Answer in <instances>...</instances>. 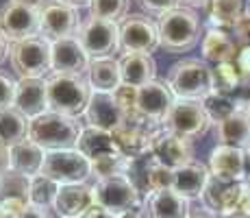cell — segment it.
<instances>
[{"label": "cell", "instance_id": "cell-1", "mask_svg": "<svg viewBox=\"0 0 250 218\" xmlns=\"http://www.w3.org/2000/svg\"><path fill=\"white\" fill-rule=\"evenodd\" d=\"M159 31V48L170 55H183L198 46L203 35V22L194 9L174 7L157 18Z\"/></svg>", "mask_w": 250, "mask_h": 218}, {"label": "cell", "instance_id": "cell-48", "mask_svg": "<svg viewBox=\"0 0 250 218\" xmlns=\"http://www.w3.org/2000/svg\"><path fill=\"white\" fill-rule=\"evenodd\" d=\"M59 2H63V4H68V7L72 9H89V4H91V0H59Z\"/></svg>", "mask_w": 250, "mask_h": 218}, {"label": "cell", "instance_id": "cell-21", "mask_svg": "<svg viewBox=\"0 0 250 218\" xmlns=\"http://www.w3.org/2000/svg\"><path fill=\"white\" fill-rule=\"evenodd\" d=\"M94 203H96L94 188L87 186V183L59 186L52 212H55L59 218H81Z\"/></svg>", "mask_w": 250, "mask_h": 218}, {"label": "cell", "instance_id": "cell-11", "mask_svg": "<svg viewBox=\"0 0 250 218\" xmlns=\"http://www.w3.org/2000/svg\"><path fill=\"white\" fill-rule=\"evenodd\" d=\"M0 31L9 44L40 35V9L20 0H7L0 9Z\"/></svg>", "mask_w": 250, "mask_h": 218}, {"label": "cell", "instance_id": "cell-42", "mask_svg": "<svg viewBox=\"0 0 250 218\" xmlns=\"http://www.w3.org/2000/svg\"><path fill=\"white\" fill-rule=\"evenodd\" d=\"M81 218H120V216H115V214H111L109 210H104L103 205H98V203H94V205L89 207L87 212H85Z\"/></svg>", "mask_w": 250, "mask_h": 218}, {"label": "cell", "instance_id": "cell-45", "mask_svg": "<svg viewBox=\"0 0 250 218\" xmlns=\"http://www.w3.org/2000/svg\"><path fill=\"white\" fill-rule=\"evenodd\" d=\"M181 7H187V9H207L209 7V0H179Z\"/></svg>", "mask_w": 250, "mask_h": 218}, {"label": "cell", "instance_id": "cell-38", "mask_svg": "<svg viewBox=\"0 0 250 218\" xmlns=\"http://www.w3.org/2000/svg\"><path fill=\"white\" fill-rule=\"evenodd\" d=\"M233 40L235 44H242V46L250 44V9H244V13L233 24Z\"/></svg>", "mask_w": 250, "mask_h": 218}, {"label": "cell", "instance_id": "cell-22", "mask_svg": "<svg viewBox=\"0 0 250 218\" xmlns=\"http://www.w3.org/2000/svg\"><path fill=\"white\" fill-rule=\"evenodd\" d=\"M246 103L239 100V107L235 109L229 118H224L222 122L215 124V138H218V144L244 148V151L250 146V116H248Z\"/></svg>", "mask_w": 250, "mask_h": 218}, {"label": "cell", "instance_id": "cell-19", "mask_svg": "<svg viewBox=\"0 0 250 218\" xmlns=\"http://www.w3.org/2000/svg\"><path fill=\"white\" fill-rule=\"evenodd\" d=\"M209 172L220 181L244 183L246 181V151L218 144L209 155Z\"/></svg>", "mask_w": 250, "mask_h": 218}, {"label": "cell", "instance_id": "cell-8", "mask_svg": "<svg viewBox=\"0 0 250 218\" xmlns=\"http://www.w3.org/2000/svg\"><path fill=\"white\" fill-rule=\"evenodd\" d=\"M205 205L220 218L227 216H250V186L229 183L211 177L203 196Z\"/></svg>", "mask_w": 250, "mask_h": 218}, {"label": "cell", "instance_id": "cell-10", "mask_svg": "<svg viewBox=\"0 0 250 218\" xmlns=\"http://www.w3.org/2000/svg\"><path fill=\"white\" fill-rule=\"evenodd\" d=\"M211 118L207 116L203 100H181L176 98L170 114L166 116L161 127L172 133H179L187 140L203 138L211 127Z\"/></svg>", "mask_w": 250, "mask_h": 218}, {"label": "cell", "instance_id": "cell-41", "mask_svg": "<svg viewBox=\"0 0 250 218\" xmlns=\"http://www.w3.org/2000/svg\"><path fill=\"white\" fill-rule=\"evenodd\" d=\"M235 66H237L239 74H242L244 81H250V44L242 46L237 50V57H235Z\"/></svg>", "mask_w": 250, "mask_h": 218}, {"label": "cell", "instance_id": "cell-20", "mask_svg": "<svg viewBox=\"0 0 250 218\" xmlns=\"http://www.w3.org/2000/svg\"><path fill=\"white\" fill-rule=\"evenodd\" d=\"M139 212L144 218H187L191 205L185 196L170 188V190L150 192L148 196H144Z\"/></svg>", "mask_w": 250, "mask_h": 218}, {"label": "cell", "instance_id": "cell-25", "mask_svg": "<svg viewBox=\"0 0 250 218\" xmlns=\"http://www.w3.org/2000/svg\"><path fill=\"white\" fill-rule=\"evenodd\" d=\"M120 74H122V85L128 87H142L157 79V64L152 55H139V52H124L118 59Z\"/></svg>", "mask_w": 250, "mask_h": 218}, {"label": "cell", "instance_id": "cell-49", "mask_svg": "<svg viewBox=\"0 0 250 218\" xmlns=\"http://www.w3.org/2000/svg\"><path fill=\"white\" fill-rule=\"evenodd\" d=\"M246 183L250 186V146L246 148Z\"/></svg>", "mask_w": 250, "mask_h": 218}, {"label": "cell", "instance_id": "cell-7", "mask_svg": "<svg viewBox=\"0 0 250 218\" xmlns=\"http://www.w3.org/2000/svg\"><path fill=\"white\" fill-rule=\"evenodd\" d=\"M94 198L98 205L109 210L115 216L128 214V212L142 210V194L135 188V183L126 177V174H118V177L107 179H96L94 186Z\"/></svg>", "mask_w": 250, "mask_h": 218}, {"label": "cell", "instance_id": "cell-14", "mask_svg": "<svg viewBox=\"0 0 250 218\" xmlns=\"http://www.w3.org/2000/svg\"><path fill=\"white\" fill-rule=\"evenodd\" d=\"M81 26V18L76 9L59 0H44L40 7V35L57 42L63 37H74Z\"/></svg>", "mask_w": 250, "mask_h": 218}, {"label": "cell", "instance_id": "cell-28", "mask_svg": "<svg viewBox=\"0 0 250 218\" xmlns=\"http://www.w3.org/2000/svg\"><path fill=\"white\" fill-rule=\"evenodd\" d=\"M9 159H11L13 172H20L24 177L33 179V177H37V174H42L46 151L26 138V140H22L20 144L9 148Z\"/></svg>", "mask_w": 250, "mask_h": 218}, {"label": "cell", "instance_id": "cell-17", "mask_svg": "<svg viewBox=\"0 0 250 218\" xmlns=\"http://www.w3.org/2000/svg\"><path fill=\"white\" fill-rule=\"evenodd\" d=\"M150 155L163 166L176 170V168L194 162V144H191V140L183 138L179 133H172V131H166L161 127L157 131L155 140H152Z\"/></svg>", "mask_w": 250, "mask_h": 218}, {"label": "cell", "instance_id": "cell-47", "mask_svg": "<svg viewBox=\"0 0 250 218\" xmlns=\"http://www.w3.org/2000/svg\"><path fill=\"white\" fill-rule=\"evenodd\" d=\"M9 48H11V44H9V40L2 35V31H0V64L9 57Z\"/></svg>", "mask_w": 250, "mask_h": 218}, {"label": "cell", "instance_id": "cell-27", "mask_svg": "<svg viewBox=\"0 0 250 218\" xmlns=\"http://www.w3.org/2000/svg\"><path fill=\"white\" fill-rule=\"evenodd\" d=\"M79 148L91 164L98 162V159H107V157H115V155H122V151L118 148L113 140V133L103 129H94V127H83L79 140Z\"/></svg>", "mask_w": 250, "mask_h": 218}, {"label": "cell", "instance_id": "cell-31", "mask_svg": "<svg viewBox=\"0 0 250 218\" xmlns=\"http://www.w3.org/2000/svg\"><path fill=\"white\" fill-rule=\"evenodd\" d=\"M209 22L213 28H233L244 13V0H209Z\"/></svg>", "mask_w": 250, "mask_h": 218}, {"label": "cell", "instance_id": "cell-30", "mask_svg": "<svg viewBox=\"0 0 250 218\" xmlns=\"http://www.w3.org/2000/svg\"><path fill=\"white\" fill-rule=\"evenodd\" d=\"M28 122L31 120L20 114L16 107L0 109V144L7 148L20 144L28 138Z\"/></svg>", "mask_w": 250, "mask_h": 218}, {"label": "cell", "instance_id": "cell-15", "mask_svg": "<svg viewBox=\"0 0 250 218\" xmlns=\"http://www.w3.org/2000/svg\"><path fill=\"white\" fill-rule=\"evenodd\" d=\"M174 100L176 96L172 94L167 81L155 79L135 90V111L152 124H163Z\"/></svg>", "mask_w": 250, "mask_h": 218}, {"label": "cell", "instance_id": "cell-51", "mask_svg": "<svg viewBox=\"0 0 250 218\" xmlns=\"http://www.w3.org/2000/svg\"><path fill=\"white\" fill-rule=\"evenodd\" d=\"M120 218H144V216H142V212L137 210V212H128V214H122Z\"/></svg>", "mask_w": 250, "mask_h": 218}, {"label": "cell", "instance_id": "cell-24", "mask_svg": "<svg viewBox=\"0 0 250 218\" xmlns=\"http://www.w3.org/2000/svg\"><path fill=\"white\" fill-rule=\"evenodd\" d=\"M209 179H211L209 166H205V164L194 159V162L185 164V166L174 170V186H172V190H176L187 201L203 198L207 186H209Z\"/></svg>", "mask_w": 250, "mask_h": 218}, {"label": "cell", "instance_id": "cell-16", "mask_svg": "<svg viewBox=\"0 0 250 218\" xmlns=\"http://www.w3.org/2000/svg\"><path fill=\"white\" fill-rule=\"evenodd\" d=\"M83 118H85V127L103 129V131L113 133V131H118L126 122L128 114L120 105L115 94H109V92H91V98L87 103Z\"/></svg>", "mask_w": 250, "mask_h": 218}, {"label": "cell", "instance_id": "cell-52", "mask_svg": "<svg viewBox=\"0 0 250 218\" xmlns=\"http://www.w3.org/2000/svg\"><path fill=\"white\" fill-rule=\"evenodd\" d=\"M227 218H250V216H227Z\"/></svg>", "mask_w": 250, "mask_h": 218}, {"label": "cell", "instance_id": "cell-35", "mask_svg": "<svg viewBox=\"0 0 250 218\" xmlns=\"http://www.w3.org/2000/svg\"><path fill=\"white\" fill-rule=\"evenodd\" d=\"M89 11L94 18L120 24L128 16V0H91Z\"/></svg>", "mask_w": 250, "mask_h": 218}, {"label": "cell", "instance_id": "cell-2", "mask_svg": "<svg viewBox=\"0 0 250 218\" xmlns=\"http://www.w3.org/2000/svg\"><path fill=\"white\" fill-rule=\"evenodd\" d=\"M83 127L85 124L81 122V118L46 111L28 122V140L42 146L46 153L70 151L79 146Z\"/></svg>", "mask_w": 250, "mask_h": 218}, {"label": "cell", "instance_id": "cell-26", "mask_svg": "<svg viewBox=\"0 0 250 218\" xmlns=\"http://www.w3.org/2000/svg\"><path fill=\"white\" fill-rule=\"evenodd\" d=\"M200 52H203V61H207V64H229V61H235V57H237V44L222 28L211 26L203 35Z\"/></svg>", "mask_w": 250, "mask_h": 218}, {"label": "cell", "instance_id": "cell-34", "mask_svg": "<svg viewBox=\"0 0 250 218\" xmlns=\"http://www.w3.org/2000/svg\"><path fill=\"white\" fill-rule=\"evenodd\" d=\"M28 190H31V179L20 172L9 170L0 177V198H22L28 203Z\"/></svg>", "mask_w": 250, "mask_h": 218}, {"label": "cell", "instance_id": "cell-37", "mask_svg": "<svg viewBox=\"0 0 250 218\" xmlns=\"http://www.w3.org/2000/svg\"><path fill=\"white\" fill-rule=\"evenodd\" d=\"M28 203L22 198H0V218H22Z\"/></svg>", "mask_w": 250, "mask_h": 218}, {"label": "cell", "instance_id": "cell-36", "mask_svg": "<svg viewBox=\"0 0 250 218\" xmlns=\"http://www.w3.org/2000/svg\"><path fill=\"white\" fill-rule=\"evenodd\" d=\"M213 76H215V90L222 92V94H233V92L244 83V79H242V74H239L235 61L215 66L213 68Z\"/></svg>", "mask_w": 250, "mask_h": 218}, {"label": "cell", "instance_id": "cell-5", "mask_svg": "<svg viewBox=\"0 0 250 218\" xmlns=\"http://www.w3.org/2000/svg\"><path fill=\"white\" fill-rule=\"evenodd\" d=\"M9 61L20 79H46L48 74H52L50 40H46L44 35H35L11 44Z\"/></svg>", "mask_w": 250, "mask_h": 218}, {"label": "cell", "instance_id": "cell-40", "mask_svg": "<svg viewBox=\"0 0 250 218\" xmlns=\"http://www.w3.org/2000/svg\"><path fill=\"white\" fill-rule=\"evenodd\" d=\"M139 4H142L144 9H146L148 13H157V16H161V13L170 11V9L179 7V0H139Z\"/></svg>", "mask_w": 250, "mask_h": 218}, {"label": "cell", "instance_id": "cell-3", "mask_svg": "<svg viewBox=\"0 0 250 218\" xmlns=\"http://www.w3.org/2000/svg\"><path fill=\"white\" fill-rule=\"evenodd\" d=\"M48 92V111H57L63 116L81 118L87 109L91 98V87L85 76L79 74H59L52 72L46 76Z\"/></svg>", "mask_w": 250, "mask_h": 218}, {"label": "cell", "instance_id": "cell-43", "mask_svg": "<svg viewBox=\"0 0 250 218\" xmlns=\"http://www.w3.org/2000/svg\"><path fill=\"white\" fill-rule=\"evenodd\" d=\"M9 170H11V159H9V148L0 144V177H2L4 172H9Z\"/></svg>", "mask_w": 250, "mask_h": 218}, {"label": "cell", "instance_id": "cell-23", "mask_svg": "<svg viewBox=\"0 0 250 218\" xmlns=\"http://www.w3.org/2000/svg\"><path fill=\"white\" fill-rule=\"evenodd\" d=\"M13 107L26 116L28 120L46 114L48 111L46 79H18Z\"/></svg>", "mask_w": 250, "mask_h": 218}, {"label": "cell", "instance_id": "cell-12", "mask_svg": "<svg viewBox=\"0 0 250 218\" xmlns=\"http://www.w3.org/2000/svg\"><path fill=\"white\" fill-rule=\"evenodd\" d=\"M120 48L122 52H139V55H152L159 48V31L157 22L148 16L131 13L120 22Z\"/></svg>", "mask_w": 250, "mask_h": 218}, {"label": "cell", "instance_id": "cell-33", "mask_svg": "<svg viewBox=\"0 0 250 218\" xmlns=\"http://www.w3.org/2000/svg\"><path fill=\"white\" fill-rule=\"evenodd\" d=\"M203 107L207 111V116L211 118V122H222L224 118H229L235 109L239 107V100H235L230 94H222V92L215 90L213 94H209L203 100Z\"/></svg>", "mask_w": 250, "mask_h": 218}, {"label": "cell", "instance_id": "cell-29", "mask_svg": "<svg viewBox=\"0 0 250 218\" xmlns=\"http://www.w3.org/2000/svg\"><path fill=\"white\" fill-rule=\"evenodd\" d=\"M85 74H87L85 79H87L91 92L115 94L122 87V74H120V64L115 57H111V59H91Z\"/></svg>", "mask_w": 250, "mask_h": 218}, {"label": "cell", "instance_id": "cell-9", "mask_svg": "<svg viewBox=\"0 0 250 218\" xmlns=\"http://www.w3.org/2000/svg\"><path fill=\"white\" fill-rule=\"evenodd\" d=\"M42 174L52 179L59 186H74V183H87L91 177V162L79 148L70 151H52L46 153Z\"/></svg>", "mask_w": 250, "mask_h": 218}, {"label": "cell", "instance_id": "cell-50", "mask_svg": "<svg viewBox=\"0 0 250 218\" xmlns=\"http://www.w3.org/2000/svg\"><path fill=\"white\" fill-rule=\"evenodd\" d=\"M20 2H24V4H31V7H37V9H40L42 4H44V0H20Z\"/></svg>", "mask_w": 250, "mask_h": 218}, {"label": "cell", "instance_id": "cell-13", "mask_svg": "<svg viewBox=\"0 0 250 218\" xmlns=\"http://www.w3.org/2000/svg\"><path fill=\"white\" fill-rule=\"evenodd\" d=\"M157 124L148 122L146 118H142L139 114H133L126 118V122L122 124L118 131H113V140L118 144V148L122 155L131 159L146 157L152 151V140L157 135Z\"/></svg>", "mask_w": 250, "mask_h": 218}, {"label": "cell", "instance_id": "cell-39", "mask_svg": "<svg viewBox=\"0 0 250 218\" xmlns=\"http://www.w3.org/2000/svg\"><path fill=\"white\" fill-rule=\"evenodd\" d=\"M16 85H18V81H13L11 76L0 72V109L13 107V100H16Z\"/></svg>", "mask_w": 250, "mask_h": 218}, {"label": "cell", "instance_id": "cell-46", "mask_svg": "<svg viewBox=\"0 0 250 218\" xmlns=\"http://www.w3.org/2000/svg\"><path fill=\"white\" fill-rule=\"evenodd\" d=\"M22 218H50V216H48L46 210H40V207L28 205V210L22 214Z\"/></svg>", "mask_w": 250, "mask_h": 218}, {"label": "cell", "instance_id": "cell-32", "mask_svg": "<svg viewBox=\"0 0 250 218\" xmlns=\"http://www.w3.org/2000/svg\"><path fill=\"white\" fill-rule=\"evenodd\" d=\"M57 192H59V183H55L52 179L44 177V174H37L31 179V190H28V203L33 207H40V210H52L55 205Z\"/></svg>", "mask_w": 250, "mask_h": 218}, {"label": "cell", "instance_id": "cell-6", "mask_svg": "<svg viewBox=\"0 0 250 218\" xmlns=\"http://www.w3.org/2000/svg\"><path fill=\"white\" fill-rule=\"evenodd\" d=\"M76 40L85 48L89 59H111L120 52V24L103 18H85L76 31Z\"/></svg>", "mask_w": 250, "mask_h": 218}, {"label": "cell", "instance_id": "cell-4", "mask_svg": "<svg viewBox=\"0 0 250 218\" xmlns=\"http://www.w3.org/2000/svg\"><path fill=\"white\" fill-rule=\"evenodd\" d=\"M167 85L181 100H205L215 92L213 68L203 59H181L167 72Z\"/></svg>", "mask_w": 250, "mask_h": 218}, {"label": "cell", "instance_id": "cell-44", "mask_svg": "<svg viewBox=\"0 0 250 218\" xmlns=\"http://www.w3.org/2000/svg\"><path fill=\"white\" fill-rule=\"evenodd\" d=\"M187 218H220V216L213 214L209 207H196V210L189 212V216H187Z\"/></svg>", "mask_w": 250, "mask_h": 218}, {"label": "cell", "instance_id": "cell-18", "mask_svg": "<svg viewBox=\"0 0 250 218\" xmlns=\"http://www.w3.org/2000/svg\"><path fill=\"white\" fill-rule=\"evenodd\" d=\"M50 61H52V72L83 76L87 72L91 59L74 35V37H63V40L50 42Z\"/></svg>", "mask_w": 250, "mask_h": 218}, {"label": "cell", "instance_id": "cell-53", "mask_svg": "<svg viewBox=\"0 0 250 218\" xmlns=\"http://www.w3.org/2000/svg\"><path fill=\"white\" fill-rule=\"evenodd\" d=\"M246 107H248V116H250V100H248V103H246Z\"/></svg>", "mask_w": 250, "mask_h": 218}]
</instances>
